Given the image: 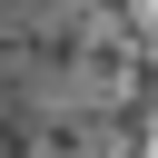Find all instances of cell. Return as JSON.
Instances as JSON below:
<instances>
[{
  "instance_id": "6da1fadb",
  "label": "cell",
  "mask_w": 158,
  "mask_h": 158,
  "mask_svg": "<svg viewBox=\"0 0 158 158\" xmlns=\"http://www.w3.org/2000/svg\"><path fill=\"white\" fill-rule=\"evenodd\" d=\"M148 0H0V158H148Z\"/></svg>"
}]
</instances>
